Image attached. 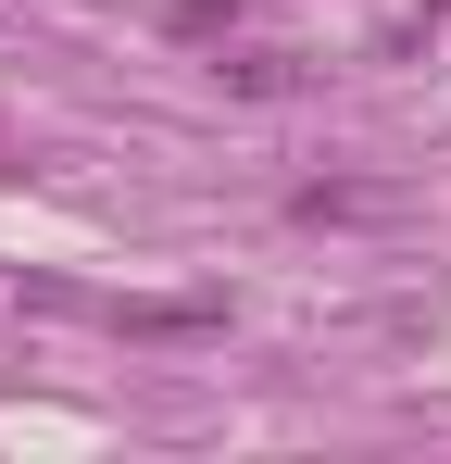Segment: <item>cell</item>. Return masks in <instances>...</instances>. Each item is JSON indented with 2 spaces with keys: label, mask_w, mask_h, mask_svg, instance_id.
I'll return each mask as SVG.
<instances>
[{
  "label": "cell",
  "mask_w": 451,
  "mask_h": 464,
  "mask_svg": "<svg viewBox=\"0 0 451 464\" xmlns=\"http://www.w3.org/2000/svg\"><path fill=\"white\" fill-rule=\"evenodd\" d=\"M226 25H238L226 0H176V13H163V38H226Z\"/></svg>",
  "instance_id": "1"
}]
</instances>
